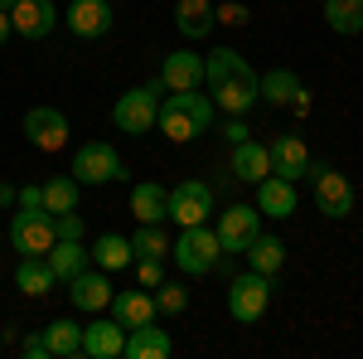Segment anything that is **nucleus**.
<instances>
[{"mask_svg": "<svg viewBox=\"0 0 363 359\" xmlns=\"http://www.w3.org/2000/svg\"><path fill=\"white\" fill-rule=\"evenodd\" d=\"M44 257H49V267H54L58 282H73V277H78L87 262H92V252L83 248V238H58V243L44 252Z\"/></svg>", "mask_w": 363, "mask_h": 359, "instance_id": "5701e85b", "label": "nucleus"}, {"mask_svg": "<svg viewBox=\"0 0 363 359\" xmlns=\"http://www.w3.org/2000/svg\"><path fill=\"white\" fill-rule=\"evenodd\" d=\"M325 25L335 34H363V0H325Z\"/></svg>", "mask_w": 363, "mask_h": 359, "instance_id": "c756f323", "label": "nucleus"}, {"mask_svg": "<svg viewBox=\"0 0 363 359\" xmlns=\"http://www.w3.org/2000/svg\"><path fill=\"white\" fill-rule=\"evenodd\" d=\"M131 214L140 223H165L169 219V190L160 180H140L131 185Z\"/></svg>", "mask_w": 363, "mask_h": 359, "instance_id": "412c9836", "label": "nucleus"}, {"mask_svg": "<svg viewBox=\"0 0 363 359\" xmlns=\"http://www.w3.org/2000/svg\"><path fill=\"white\" fill-rule=\"evenodd\" d=\"M63 25L73 29L78 39H102V34H112L116 10H112V0H68Z\"/></svg>", "mask_w": 363, "mask_h": 359, "instance_id": "f8f14e48", "label": "nucleus"}, {"mask_svg": "<svg viewBox=\"0 0 363 359\" xmlns=\"http://www.w3.org/2000/svg\"><path fill=\"white\" fill-rule=\"evenodd\" d=\"M267 161H272V175L291 180V185L310 175V151H306V141L296 136V132H286V136L272 141V146H267Z\"/></svg>", "mask_w": 363, "mask_h": 359, "instance_id": "4468645a", "label": "nucleus"}, {"mask_svg": "<svg viewBox=\"0 0 363 359\" xmlns=\"http://www.w3.org/2000/svg\"><path fill=\"white\" fill-rule=\"evenodd\" d=\"M126 350V326L121 321H92V326H83V355L87 359H116Z\"/></svg>", "mask_w": 363, "mask_h": 359, "instance_id": "f3484780", "label": "nucleus"}, {"mask_svg": "<svg viewBox=\"0 0 363 359\" xmlns=\"http://www.w3.org/2000/svg\"><path fill=\"white\" fill-rule=\"evenodd\" d=\"M54 223H58V238H83V214H78V209L54 214Z\"/></svg>", "mask_w": 363, "mask_h": 359, "instance_id": "c9c22d12", "label": "nucleus"}, {"mask_svg": "<svg viewBox=\"0 0 363 359\" xmlns=\"http://www.w3.org/2000/svg\"><path fill=\"white\" fill-rule=\"evenodd\" d=\"M15 34V25H10V10H0V49H5V39Z\"/></svg>", "mask_w": 363, "mask_h": 359, "instance_id": "79ce46f5", "label": "nucleus"}, {"mask_svg": "<svg viewBox=\"0 0 363 359\" xmlns=\"http://www.w3.org/2000/svg\"><path fill=\"white\" fill-rule=\"evenodd\" d=\"M20 355H25V359H54V355H49V340H44L39 331L20 340Z\"/></svg>", "mask_w": 363, "mask_h": 359, "instance_id": "e433bc0d", "label": "nucleus"}, {"mask_svg": "<svg viewBox=\"0 0 363 359\" xmlns=\"http://www.w3.org/2000/svg\"><path fill=\"white\" fill-rule=\"evenodd\" d=\"M25 141L34 151H44V156H54L68 146V117L58 107H29L25 112Z\"/></svg>", "mask_w": 363, "mask_h": 359, "instance_id": "9d476101", "label": "nucleus"}, {"mask_svg": "<svg viewBox=\"0 0 363 359\" xmlns=\"http://www.w3.org/2000/svg\"><path fill=\"white\" fill-rule=\"evenodd\" d=\"M20 209H44V185H25L20 190Z\"/></svg>", "mask_w": 363, "mask_h": 359, "instance_id": "4c0bfd02", "label": "nucleus"}, {"mask_svg": "<svg viewBox=\"0 0 363 359\" xmlns=\"http://www.w3.org/2000/svg\"><path fill=\"white\" fill-rule=\"evenodd\" d=\"M262 78L252 73V63L238 49H213L203 58V87L213 97V107L228 112V117H247L257 102H262Z\"/></svg>", "mask_w": 363, "mask_h": 359, "instance_id": "f257e3e1", "label": "nucleus"}, {"mask_svg": "<svg viewBox=\"0 0 363 359\" xmlns=\"http://www.w3.org/2000/svg\"><path fill=\"white\" fill-rule=\"evenodd\" d=\"M160 83L165 92H189V87H203V58L194 49H174V54L160 58Z\"/></svg>", "mask_w": 363, "mask_h": 359, "instance_id": "2eb2a0df", "label": "nucleus"}, {"mask_svg": "<svg viewBox=\"0 0 363 359\" xmlns=\"http://www.w3.org/2000/svg\"><path fill=\"white\" fill-rule=\"evenodd\" d=\"M58 243V223L49 209H15L10 219V248L20 257H44Z\"/></svg>", "mask_w": 363, "mask_h": 359, "instance_id": "423d86ee", "label": "nucleus"}, {"mask_svg": "<svg viewBox=\"0 0 363 359\" xmlns=\"http://www.w3.org/2000/svg\"><path fill=\"white\" fill-rule=\"evenodd\" d=\"M68 296H73V311H87V316H97V311H107L112 306V282H107V272L97 267H83V272L68 282Z\"/></svg>", "mask_w": 363, "mask_h": 359, "instance_id": "dca6fc26", "label": "nucleus"}, {"mask_svg": "<svg viewBox=\"0 0 363 359\" xmlns=\"http://www.w3.org/2000/svg\"><path fill=\"white\" fill-rule=\"evenodd\" d=\"M160 92L165 83L155 78V83H140L131 92H121L112 107V122L116 132H126V136H145V132H155V117H160Z\"/></svg>", "mask_w": 363, "mask_h": 359, "instance_id": "20e7f679", "label": "nucleus"}, {"mask_svg": "<svg viewBox=\"0 0 363 359\" xmlns=\"http://www.w3.org/2000/svg\"><path fill=\"white\" fill-rule=\"evenodd\" d=\"M44 340H49V355L54 359H78L83 355V326H78V321H49V326H44Z\"/></svg>", "mask_w": 363, "mask_h": 359, "instance_id": "cd10ccee", "label": "nucleus"}, {"mask_svg": "<svg viewBox=\"0 0 363 359\" xmlns=\"http://www.w3.org/2000/svg\"><path fill=\"white\" fill-rule=\"evenodd\" d=\"M15 5H20V0H0V10H15Z\"/></svg>", "mask_w": 363, "mask_h": 359, "instance_id": "37998d69", "label": "nucleus"}, {"mask_svg": "<svg viewBox=\"0 0 363 359\" xmlns=\"http://www.w3.org/2000/svg\"><path fill=\"white\" fill-rule=\"evenodd\" d=\"M233 175L242 180V185H257L262 175H272V161H267V146L262 141H238L233 146Z\"/></svg>", "mask_w": 363, "mask_h": 359, "instance_id": "b1692460", "label": "nucleus"}, {"mask_svg": "<svg viewBox=\"0 0 363 359\" xmlns=\"http://www.w3.org/2000/svg\"><path fill=\"white\" fill-rule=\"evenodd\" d=\"M126 359H169L174 355V340H169L155 321H145V326H131L126 331Z\"/></svg>", "mask_w": 363, "mask_h": 359, "instance_id": "6ab92c4d", "label": "nucleus"}, {"mask_svg": "<svg viewBox=\"0 0 363 359\" xmlns=\"http://www.w3.org/2000/svg\"><path fill=\"white\" fill-rule=\"evenodd\" d=\"M208 214H213V190H208L203 180H179V185L169 190V219L179 223V228L208 223Z\"/></svg>", "mask_w": 363, "mask_h": 359, "instance_id": "9b49d317", "label": "nucleus"}, {"mask_svg": "<svg viewBox=\"0 0 363 359\" xmlns=\"http://www.w3.org/2000/svg\"><path fill=\"white\" fill-rule=\"evenodd\" d=\"M112 316L131 331V326H145L155 321V291L145 286H126V291H112Z\"/></svg>", "mask_w": 363, "mask_h": 359, "instance_id": "aec40b11", "label": "nucleus"}, {"mask_svg": "<svg viewBox=\"0 0 363 359\" xmlns=\"http://www.w3.org/2000/svg\"><path fill=\"white\" fill-rule=\"evenodd\" d=\"M296 185L291 180H281V175H262L257 180V209L267 214V219H291L296 214Z\"/></svg>", "mask_w": 363, "mask_h": 359, "instance_id": "a211bd4d", "label": "nucleus"}, {"mask_svg": "<svg viewBox=\"0 0 363 359\" xmlns=\"http://www.w3.org/2000/svg\"><path fill=\"white\" fill-rule=\"evenodd\" d=\"M247 262H252V272L277 277L281 262H286V243H281L277 233H257V238L247 243Z\"/></svg>", "mask_w": 363, "mask_h": 359, "instance_id": "bb28decb", "label": "nucleus"}, {"mask_svg": "<svg viewBox=\"0 0 363 359\" xmlns=\"http://www.w3.org/2000/svg\"><path fill=\"white\" fill-rule=\"evenodd\" d=\"M73 180L78 185H116V180H126V161L107 141H87L73 156Z\"/></svg>", "mask_w": 363, "mask_h": 359, "instance_id": "0eeeda50", "label": "nucleus"}, {"mask_svg": "<svg viewBox=\"0 0 363 359\" xmlns=\"http://www.w3.org/2000/svg\"><path fill=\"white\" fill-rule=\"evenodd\" d=\"M10 204H20V190L10 180H0V209H10Z\"/></svg>", "mask_w": 363, "mask_h": 359, "instance_id": "ea45409f", "label": "nucleus"}, {"mask_svg": "<svg viewBox=\"0 0 363 359\" xmlns=\"http://www.w3.org/2000/svg\"><path fill=\"white\" fill-rule=\"evenodd\" d=\"M131 252H136V257H169L165 228H160V223H140L136 238H131Z\"/></svg>", "mask_w": 363, "mask_h": 359, "instance_id": "2f4dec72", "label": "nucleus"}, {"mask_svg": "<svg viewBox=\"0 0 363 359\" xmlns=\"http://www.w3.org/2000/svg\"><path fill=\"white\" fill-rule=\"evenodd\" d=\"M272 291H277V277L252 272V267L238 272L233 282H228V311H233V321H242V326L262 321L267 306H272Z\"/></svg>", "mask_w": 363, "mask_h": 359, "instance_id": "39448f33", "label": "nucleus"}, {"mask_svg": "<svg viewBox=\"0 0 363 359\" xmlns=\"http://www.w3.org/2000/svg\"><path fill=\"white\" fill-rule=\"evenodd\" d=\"M169 257H174V267L184 277H203V272L218 267L223 248H218V233H213L208 223H189V228L169 243Z\"/></svg>", "mask_w": 363, "mask_h": 359, "instance_id": "7ed1b4c3", "label": "nucleus"}, {"mask_svg": "<svg viewBox=\"0 0 363 359\" xmlns=\"http://www.w3.org/2000/svg\"><path fill=\"white\" fill-rule=\"evenodd\" d=\"M247 20H252V10H247V5H238V0L218 5V25H233V29H238V25H247Z\"/></svg>", "mask_w": 363, "mask_h": 359, "instance_id": "f704fd0d", "label": "nucleus"}, {"mask_svg": "<svg viewBox=\"0 0 363 359\" xmlns=\"http://www.w3.org/2000/svg\"><path fill=\"white\" fill-rule=\"evenodd\" d=\"M184 306H189V286H179V282L155 286V316H184Z\"/></svg>", "mask_w": 363, "mask_h": 359, "instance_id": "473e14b6", "label": "nucleus"}, {"mask_svg": "<svg viewBox=\"0 0 363 359\" xmlns=\"http://www.w3.org/2000/svg\"><path fill=\"white\" fill-rule=\"evenodd\" d=\"M87 252H92V267H102V272H121V267H131V262H136L131 238H121V233H102Z\"/></svg>", "mask_w": 363, "mask_h": 359, "instance_id": "393cba45", "label": "nucleus"}, {"mask_svg": "<svg viewBox=\"0 0 363 359\" xmlns=\"http://www.w3.org/2000/svg\"><path fill=\"white\" fill-rule=\"evenodd\" d=\"M257 87H262V102H272V107H291V97H296L306 83H301V73H291V68H272Z\"/></svg>", "mask_w": 363, "mask_h": 359, "instance_id": "c85d7f7f", "label": "nucleus"}, {"mask_svg": "<svg viewBox=\"0 0 363 359\" xmlns=\"http://www.w3.org/2000/svg\"><path fill=\"white\" fill-rule=\"evenodd\" d=\"M213 25H218V5L213 0H179L174 5V29L184 39H203Z\"/></svg>", "mask_w": 363, "mask_h": 359, "instance_id": "4be33fe9", "label": "nucleus"}, {"mask_svg": "<svg viewBox=\"0 0 363 359\" xmlns=\"http://www.w3.org/2000/svg\"><path fill=\"white\" fill-rule=\"evenodd\" d=\"M54 267H49V257H20V267H15V286L25 291V296H49L54 291Z\"/></svg>", "mask_w": 363, "mask_h": 359, "instance_id": "a878e982", "label": "nucleus"}, {"mask_svg": "<svg viewBox=\"0 0 363 359\" xmlns=\"http://www.w3.org/2000/svg\"><path fill=\"white\" fill-rule=\"evenodd\" d=\"M218 248L223 252H247V243L262 233V209L257 204H233V209H223L218 214Z\"/></svg>", "mask_w": 363, "mask_h": 359, "instance_id": "1a4fd4ad", "label": "nucleus"}, {"mask_svg": "<svg viewBox=\"0 0 363 359\" xmlns=\"http://www.w3.org/2000/svg\"><path fill=\"white\" fill-rule=\"evenodd\" d=\"M291 112H296V117H306V112H310V87H301V92L291 97Z\"/></svg>", "mask_w": 363, "mask_h": 359, "instance_id": "a19ab883", "label": "nucleus"}, {"mask_svg": "<svg viewBox=\"0 0 363 359\" xmlns=\"http://www.w3.org/2000/svg\"><path fill=\"white\" fill-rule=\"evenodd\" d=\"M78 180L73 175H54V180H44V209L49 214H68V209H78Z\"/></svg>", "mask_w": 363, "mask_h": 359, "instance_id": "7c9ffc66", "label": "nucleus"}, {"mask_svg": "<svg viewBox=\"0 0 363 359\" xmlns=\"http://www.w3.org/2000/svg\"><path fill=\"white\" fill-rule=\"evenodd\" d=\"M155 127H160L169 141L203 136V132L213 127V97H208V92H199V87H189V92H169L165 102H160Z\"/></svg>", "mask_w": 363, "mask_h": 359, "instance_id": "f03ea898", "label": "nucleus"}, {"mask_svg": "<svg viewBox=\"0 0 363 359\" xmlns=\"http://www.w3.org/2000/svg\"><path fill=\"white\" fill-rule=\"evenodd\" d=\"M310 180H315V209L325 214V219H349V209H354V185H349V175H339L330 166H310Z\"/></svg>", "mask_w": 363, "mask_h": 359, "instance_id": "6e6552de", "label": "nucleus"}, {"mask_svg": "<svg viewBox=\"0 0 363 359\" xmlns=\"http://www.w3.org/2000/svg\"><path fill=\"white\" fill-rule=\"evenodd\" d=\"M136 277L140 286H160L165 282V257H136Z\"/></svg>", "mask_w": 363, "mask_h": 359, "instance_id": "72a5a7b5", "label": "nucleus"}, {"mask_svg": "<svg viewBox=\"0 0 363 359\" xmlns=\"http://www.w3.org/2000/svg\"><path fill=\"white\" fill-rule=\"evenodd\" d=\"M58 20H63V15H58L54 0H20V5L10 10L15 34H20V39H34V44H39V39H49Z\"/></svg>", "mask_w": 363, "mask_h": 359, "instance_id": "ddd939ff", "label": "nucleus"}, {"mask_svg": "<svg viewBox=\"0 0 363 359\" xmlns=\"http://www.w3.org/2000/svg\"><path fill=\"white\" fill-rule=\"evenodd\" d=\"M223 136L233 141V146H238V141H247L252 132H247V122H242V117H228V127H223Z\"/></svg>", "mask_w": 363, "mask_h": 359, "instance_id": "58836bf2", "label": "nucleus"}]
</instances>
